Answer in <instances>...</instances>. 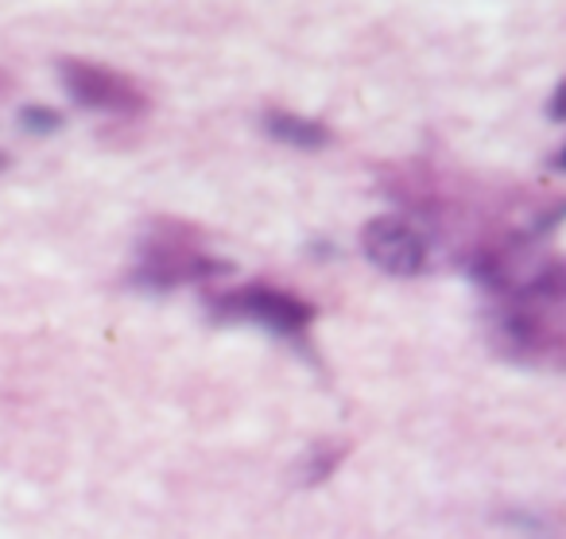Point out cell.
<instances>
[{
	"label": "cell",
	"instance_id": "6",
	"mask_svg": "<svg viewBox=\"0 0 566 539\" xmlns=\"http://www.w3.org/2000/svg\"><path fill=\"white\" fill-rule=\"evenodd\" d=\"M516 303L532 307V311H547V314H563L566 311V268L539 276L527 288L516 291Z\"/></svg>",
	"mask_w": 566,
	"mask_h": 539
},
{
	"label": "cell",
	"instance_id": "4",
	"mask_svg": "<svg viewBox=\"0 0 566 539\" xmlns=\"http://www.w3.org/2000/svg\"><path fill=\"white\" fill-rule=\"evenodd\" d=\"M361 249L380 272L388 276H419L427 268V237L423 229H416L408 218H373L361 234Z\"/></svg>",
	"mask_w": 566,
	"mask_h": 539
},
{
	"label": "cell",
	"instance_id": "1",
	"mask_svg": "<svg viewBox=\"0 0 566 539\" xmlns=\"http://www.w3.org/2000/svg\"><path fill=\"white\" fill-rule=\"evenodd\" d=\"M229 265L202 249L198 234L179 221H164L144 241L140 280L151 288H179V283H206L210 276H226Z\"/></svg>",
	"mask_w": 566,
	"mask_h": 539
},
{
	"label": "cell",
	"instance_id": "9",
	"mask_svg": "<svg viewBox=\"0 0 566 539\" xmlns=\"http://www.w3.org/2000/svg\"><path fill=\"white\" fill-rule=\"evenodd\" d=\"M555 167H558V172H566V144H563V152L555 156Z\"/></svg>",
	"mask_w": 566,
	"mask_h": 539
},
{
	"label": "cell",
	"instance_id": "3",
	"mask_svg": "<svg viewBox=\"0 0 566 539\" xmlns=\"http://www.w3.org/2000/svg\"><path fill=\"white\" fill-rule=\"evenodd\" d=\"M59 74H63L66 94L78 105H86V110L117 113V117H133V113L148 110L144 90L133 79H125L120 71H109V66L66 59V63H59Z\"/></svg>",
	"mask_w": 566,
	"mask_h": 539
},
{
	"label": "cell",
	"instance_id": "8",
	"mask_svg": "<svg viewBox=\"0 0 566 539\" xmlns=\"http://www.w3.org/2000/svg\"><path fill=\"white\" fill-rule=\"evenodd\" d=\"M547 113H551V121H566V82H558V86H555Z\"/></svg>",
	"mask_w": 566,
	"mask_h": 539
},
{
	"label": "cell",
	"instance_id": "7",
	"mask_svg": "<svg viewBox=\"0 0 566 539\" xmlns=\"http://www.w3.org/2000/svg\"><path fill=\"white\" fill-rule=\"evenodd\" d=\"M20 121H24L32 133H55V128L63 125V117H59L55 110H40V105H32V110L20 113Z\"/></svg>",
	"mask_w": 566,
	"mask_h": 539
},
{
	"label": "cell",
	"instance_id": "5",
	"mask_svg": "<svg viewBox=\"0 0 566 539\" xmlns=\"http://www.w3.org/2000/svg\"><path fill=\"white\" fill-rule=\"evenodd\" d=\"M264 128L275 136V141L292 144V148H323V144L331 141L326 125L300 117V113H283V110L268 113V117H264Z\"/></svg>",
	"mask_w": 566,
	"mask_h": 539
},
{
	"label": "cell",
	"instance_id": "2",
	"mask_svg": "<svg viewBox=\"0 0 566 539\" xmlns=\"http://www.w3.org/2000/svg\"><path fill=\"white\" fill-rule=\"evenodd\" d=\"M210 307L221 319L256 322V326L272 330L280 338H292V342H307V330L315 326L318 314L307 299L287 296V291L268 288V283H244V288L210 296Z\"/></svg>",
	"mask_w": 566,
	"mask_h": 539
},
{
	"label": "cell",
	"instance_id": "10",
	"mask_svg": "<svg viewBox=\"0 0 566 539\" xmlns=\"http://www.w3.org/2000/svg\"><path fill=\"white\" fill-rule=\"evenodd\" d=\"M0 159H4V156H0Z\"/></svg>",
	"mask_w": 566,
	"mask_h": 539
}]
</instances>
